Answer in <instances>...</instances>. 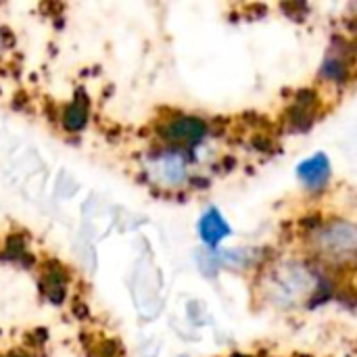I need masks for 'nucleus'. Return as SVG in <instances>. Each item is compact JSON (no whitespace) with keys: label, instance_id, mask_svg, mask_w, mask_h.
Returning a JSON list of instances; mask_svg holds the SVG:
<instances>
[{"label":"nucleus","instance_id":"obj_1","mask_svg":"<svg viewBox=\"0 0 357 357\" xmlns=\"http://www.w3.org/2000/svg\"><path fill=\"white\" fill-rule=\"evenodd\" d=\"M357 61V40L349 38H335L333 46L328 48L326 59L322 61V77L335 84H347L354 75V65Z\"/></svg>","mask_w":357,"mask_h":357},{"label":"nucleus","instance_id":"obj_2","mask_svg":"<svg viewBox=\"0 0 357 357\" xmlns=\"http://www.w3.org/2000/svg\"><path fill=\"white\" fill-rule=\"evenodd\" d=\"M207 134V123L199 117H169L159 126V136L178 146H195Z\"/></svg>","mask_w":357,"mask_h":357},{"label":"nucleus","instance_id":"obj_3","mask_svg":"<svg viewBox=\"0 0 357 357\" xmlns=\"http://www.w3.org/2000/svg\"><path fill=\"white\" fill-rule=\"evenodd\" d=\"M326 245L328 255L341 259V257H354L357 251V230L345 222L328 224L326 228H320V249Z\"/></svg>","mask_w":357,"mask_h":357},{"label":"nucleus","instance_id":"obj_4","mask_svg":"<svg viewBox=\"0 0 357 357\" xmlns=\"http://www.w3.org/2000/svg\"><path fill=\"white\" fill-rule=\"evenodd\" d=\"M318 113H320V96H318L316 90L305 88V90H299L295 94L293 105L284 113V121H287V126L291 130L305 132V130L312 128V123L316 121Z\"/></svg>","mask_w":357,"mask_h":357},{"label":"nucleus","instance_id":"obj_5","mask_svg":"<svg viewBox=\"0 0 357 357\" xmlns=\"http://www.w3.org/2000/svg\"><path fill=\"white\" fill-rule=\"evenodd\" d=\"M299 178L305 182L307 188H322L331 178V163L326 155H314L312 159L303 161L297 169Z\"/></svg>","mask_w":357,"mask_h":357},{"label":"nucleus","instance_id":"obj_6","mask_svg":"<svg viewBox=\"0 0 357 357\" xmlns=\"http://www.w3.org/2000/svg\"><path fill=\"white\" fill-rule=\"evenodd\" d=\"M42 293L54 305H61L65 301V295H67V274H65V270L61 266H54V268L46 266V272L42 276Z\"/></svg>","mask_w":357,"mask_h":357},{"label":"nucleus","instance_id":"obj_7","mask_svg":"<svg viewBox=\"0 0 357 357\" xmlns=\"http://www.w3.org/2000/svg\"><path fill=\"white\" fill-rule=\"evenodd\" d=\"M199 230H201V238L209 247H215L222 238H226L230 234V226L226 224V220L220 215L218 209H209L203 215V220L199 224Z\"/></svg>","mask_w":357,"mask_h":357},{"label":"nucleus","instance_id":"obj_8","mask_svg":"<svg viewBox=\"0 0 357 357\" xmlns=\"http://www.w3.org/2000/svg\"><path fill=\"white\" fill-rule=\"evenodd\" d=\"M86 121H88V98L82 92H77L75 100L65 107L61 115V123L67 132H79L86 128Z\"/></svg>","mask_w":357,"mask_h":357},{"label":"nucleus","instance_id":"obj_9","mask_svg":"<svg viewBox=\"0 0 357 357\" xmlns=\"http://www.w3.org/2000/svg\"><path fill=\"white\" fill-rule=\"evenodd\" d=\"M4 255L10 257V259H23V257H27V253H25V241H23L21 234H13V236L6 241Z\"/></svg>","mask_w":357,"mask_h":357},{"label":"nucleus","instance_id":"obj_10","mask_svg":"<svg viewBox=\"0 0 357 357\" xmlns=\"http://www.w3.org/2000/svg\"><path fill=\"white\" fill-rule=\"evenodd\" d=\"M98 357H121V349L115 341H102L98 345Z\"/></svg>","mask_w":357,"mask_h":357},{"label":"nucleus","instance_id":"obj_11","mask_svg":"<svg viewBox=\"0 0 357 357\" xmlns=\"http://www.w3.org/2000/svg\"><path fill=\"white\" fill-rule=\"evenodd\" d=\"M253 146H255L257 151H261V153H270V151L274 149V142H272L270 136H266L264 132H259V134L253 138Z\"/></svg>","mask_w":357,"mask_h":357},{"label":"nucleus","instance_id":"obj_12","mask_svg":"<svg viewBox=\"0 0 357 357\" xmlns=\"http://www.w3.org/2000/svg\"><path fill=\"white\" fill-rule=\"evenodd\" d=\"M48 339V335H46V331H36V333H31V337H29V343L31 345H42L44 341Z\"/></svg>","mask_w":357,"mask_h":357},{"label":"nucleus","instance_id":"obj_13","mask_svg":"<svg viewBox=\"0 0 357 357\" xmlns=\"http://www.w3.org/2000/svg\"><path fill=\"white\" fill-rule=\"evenodd\" d=\"M8 357H29L25 351H13V354H8Z\"/></svg>","mask_w":357,"mask_h":357}]
</instances>
